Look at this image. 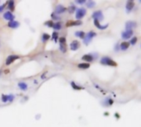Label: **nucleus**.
<instances>
[{
    "label": "nucleus",
    "mask_w": 141,
    "mask_h": 127,
    "mask_svg": "<svg viewBox=\"0 0 141 127\" xmlns=\"http://www.w3.org/2000/svg\"><path fill=\"white\" fill-rule=\"evenodd\" d=\"M101 64L103 65H108V66H116V63L112 59H111L110 57H107V56H105L102 57L101 59Z\"/></svg>",
    "instance_id": "obj_1"
},
{
    "label": "nucleus",
    "mask_w": 141,
    "mask_h": 127,
    "mask_svg": "<svg viewBox=\"0 0 141 127\" xmlns=\"http://www.w3.org/2000/svg\"><path fill=\"white\" fill-rule=\"evenodd\" d=\"M96 36H97L96 32H94V31H89L87 34H85V36L83 38V44L86 45H88V44L92 41L93 38L95 37Z\"/></svg>",
    "instance_id": "obj_2"
},
{
    "label": "nucleus",
    "mask_w": 141,
    "mask_h": 127,
    "mask_svg": "<svg viewBox=\"0 0 141 127\" xmlns=\"http://www.w3.org/2000/svg\"><path fill=\"white\" fill-rule=\"evenodd\" d=\"M87 11L85 8H78L76 10V13H75V18L77 19H82L83 17L86 15Z\"/></svg>",
    "instance_id": "obj_3"
},
{
    "label": "nucleus",
    "mask_w": 141,
    "mask_h": 127,
    "mask_svg": "<svg viewBox=\"0 0 141 127\" xmlns=\"http://www.w3.org/2000/svg\"><path fill=\"white\" fill-rule=\"evenodd\" d=\"M92 17H93V18L94 20H97V21H102V20L104 19V16H103V13L101 11H96L94 12L93 13V15H92Z\"/></svg>",
    "instance_id": "obj_4"
},
{
    "label": "nucleus",
    "mask_w": 141,
    "mask_h": 127,
    "mask_svg": "<svg viewBox=\"0 0 141 127\" xmlns=\"http://www.w3.org/2000/svg\"><path fill=\"white\" fill-rule=\"evenodd\" d=\"M133 34H134V32L132 30H126V31L121 33V37L124 40H128L133 36Z\"/></svg>",
    "instance_id": "obj_5"
},
{
    "label": "nucleus",
    "mask_w": 141,
    "mask_h": 127,
    "mask_svg": "<svg viewBox=\"0 0 141 127\" xmlns=\"http://www.w3.org/2000/svg\"><path fill=\"white\" fill-rule=\"evenodd\" d=\"M14 98L15 97L12 95V94H9V95H4L3 94L2 97H1V99H2V102H12V101L14 100Z\"/></svg>",
    "instance_id": "obj_6"
},
{
    "label": "nucleus",
    "mask_w": 141,
    "mask_h": 127,
    "mask_svg": "<svg viewBox=\"0 0 141 127\" xmlns=\"http://www.w3.org/2000/svg\"><path fill=\"white\" fill-rule=\"evenodd\" d=\"M19 59V56L18 55H9L8 57L7 58V59H6V65H11L12 63H13L16 59Z\"/></svg>",
    "instance_id": "obj_7"
},
{
    "label": "nucleus",
    "mask_w": 141,
    "mask_h": 127,
    "mask_svg": "<svg viewBox=\"0 0 141 127\" xmlns=\"http://www.w3.org/2000/svg\"><path fill=\"white\" fill-rule=\"evenodd\" d=\"M4 18L5 20H7V21L8 22H11V21H13V19H14V15L12 14V13L11 12H4Z\"/></svg>",
    "instance_id": "obj_8"
},
{
    "label": "nucleus",
    "mask_w": 141,
    "mask_h": 127,
    "mask_svg": "<svg viewBox=\"0 0 141 127\" xmlns=\"http://www.w3.org/2000/svg\"><path fill=\"white\" fill-rule=\"evenodd\" d=\"M69 46H70L71 51H77V50L79 48L80 44H79V42H78V41H73L70 43Z\"/></svg>",
    "instance_id": "obj_9"
},
{
    "label": "nucleus",
    "mask_w": 141,
    "mask_h": 127,
    "mask_svg": "<svg viewBox=\"0 0 141 127\" xmlns=\"http://www.w3.org/2000/svg\"><path fill=\"white\" fill-rule=\"evenodd\" d=\"M134 3L133 1H131V0H130V1H127L126 5V12H130L131 11H132V9L134 8Z\"/></svg>",
    "instance_id": "obj_10"
},
{
    "label": "nucleus",
    "mask_w": 141,
    "mask_h": 127,
    "mask_svg": "<svg viewBox=\"0 0 141 127\" xmlns=\"http://www.w3.org/2000/svg\"><path fill=\"white\" fill-rule=\"evenodd\" d=\"M136 26H137V23L135 22L129 21L126 23V30H132V28L136 27Z\"/></svg>",
    "instance_id": "obj_11"
},
{
    "label": "nucleus",
    "mask_w": 141,
    "mask_h": 127,
    "mask_svg": "<svg viewBox=\"0 0 141 127\" xmlns=\"http://www.w3.org/2000/svg\"><path fill=\"white\" fill-rule=\"evenodd\" d=\"M65 11H66V8H65L64 6H62L61 4L57 5L56 8H55V13H56V14H61V13L64 12Z\"/></svg>",
    "instance_id": "obj_12"
},
{
    "label": "nucleus",
    "mask_w": 141,
    "mask_h": 127,
    "mask_svg": "<svg viewBox=\"0 0 141 127\" xmlns=\"http://www.w3.org/2000/svg\"><path fill=\"white\" fill-rule=\"evenodd\" d=\"M94 56L93 55H91V54H87V55H84L83 57H82V59L84 61H88V62H92V61H93V59H94Z\"/></svg>",
    "instance_id": "obj_13"
},
{
    "label": "nucleus",
    "mask_w": 141,
    "mask_h": 127,
    "mask_svg": "<svg viewBox=\"0 0 141 127\" xmlns=\"http://www.w3.org/2000/svg\"><path fill=\"white\" fill-rule=\"evenodd\" d=\"M20 26V23H19L17 21H11V22H8V26L10 28H13V29H15V28H17L18 26Z\"/></svg>",
    "instance_id": "obj_14"
},
{
    "label": "nucleus",
    "mask_w": 141,
    "mask_h": 127,
    "mask_svg": "<svg viewBox=\"0 0 141 127\" xmlns=\"http://www.w3.org/2000/svg\"><path fill=\"white\" fill-rule=\"evenodd\" d=\"M94 25L96 26L98 29H100V30H105V29H107V28L108 27V24H106V25H100L99 22L97 21V20H94Z\"/></svg>",
    "instance_id": "obj_15"
},
{
    "label": "nucleus",
    "mask_w": 141,
    "mask_h": 127,
    "mask_svg": "<svg viewBox=\"0 0 141 127\" xmlns=\"http://www.w3.org/2000/svg\"><path fill=\"white\" fill-rule=\"evenodd\" d=\"M82 24V22L80 21H69L66 23L67 26H80Z\"/></svg>",
    "instance_id": "obj_16"
},
{
    "label": "nucleus",
    "mask_w": 141,
    "mask_h": 127,
    "mask_svg": "<svg viewBox=\"0 0 141 127\" xmlns=\"http://www.w3.org/2000/svg\"><path fill=\"white\" fill-rule=\"evenodd\" d=\"M130 46V44L126 41H124L122 42L121 44L120 45V50H121V51H126V50H128V48H129Z\"/></svg>",
    "instance_id": "obj_17"
},
{
    "label": "nucleus",
    "mask_w": 141,
    "mask_h": 127,
    "mask_svg": "<svg viewBox=\"0 0 141 127\" xmlns=\"http://www.w3.org/2000/svg\"><path fill=\"white\" fill-rule=\"evenodd\" d=\"M18 88H20L21 90H22V91H27V84L24 82H20L18 83Z\"/></svg>",
    "instance_id": "obj_18"
},
{
    "label": "nucleus",
    "mask_w": 141,
    "mask_h": 127,
    "mask_svg": "<svg viewBox=\"0 0 141 127\" xmlns=\"http://www.w3.org/2000/svg\"><path fill=\"white\" fill-rule=\"evenodd\" d=\"M103 105L104 106H111V105H112V103H113V100L112 99H111L109 98H106L103 101Z\"/></svg>",
    "instance_id": "obj_19"
},
{
    "label": "nucleus",
    "mask_w": 141,
    "mask_h": 127,
    "mask_svg": "<svg viewBox=\"0 0 141 127\" xmlns=\"http://www.w3.org/2000/svg\"><path fill=\"white\" fill-rule=\"evenodd\" d=\"M78 67L79 69H87L90 67V65L88 63H81L78 65Z\"/></svg>",
    "instance_id": "obj_20"
},
{
    "label": "nucleus",
    "mask_w": 141,
    "mask_h": 127,
    "mask_svg": "<svg viewBox=\"0 0 141 127\" xmlns=\"http://www.w3.org/2000/svg\"><path fill=\"white\" fill-rule=\"evenodd\" d=\"M75 36H77V37L78 38H81V39H83L84 38V36H85V33L83 31H78L75 32Z\"/></svg>",
    "instance_id": "obj_21"
},
{
    "label": "nucleus",
    "mask_w": 141,
    "mask_h": 127,
    "mask_svg": "<svg viewBox=\"0 0 141 127\" xmlns=\"http://www.w3.org/2000/svg\"><path fill=\"white\" fill-rule=\"evenodd\" d=\"M52 27H53L55 30H57V31H59V30H60L62 28V25H61V23L60 22H58L54 23Z\"/></svg>",
    "instance_id": "obj_22"
},
{
    "label": "nucleus",
    "mask_w": 141,
    "mask_h": 127,
    "mask_svg": "<svg viewBox=\"0 0 141 127\" xmlns=\"http://www.w3.org/2000/svg\"><path fill=\"white\" fill-rule=\"evenodd\" d=\"M14 5H15L14 1H12V0H11V1H8V8L10 9L11 11H13V10H14V8H15Z\"/></svg>",
    "instance_id": "obj_23"
},
{
    "label": "nucleus",
    "mask_w": 141,
    "mask_h": 127,
    "mask_svg": "<svg viewBox=\"0 0 141 127\" xmlns=\"http://www.w3.org/2000/svg\"><path fill=\"white\" fill-rule=\"evenodd\" d=\"M71 86H72V88H73L74 90H81V89H83V87L77 85L74 82H71Z\"/></svg>",
    "instance_id": "obj_24"
},
{
    "label": "nucleus",
    "mask_w": 141,
    "mask_h": 127,
    "mask_svg": "<svg viewBox=\"0 0 141 127\" xmlns=\"http://www.w3.org/2000/svg\"><path fill=\"white\" fill-rule=\"evenodd\" d=\"M86 4H87V7L88 8H93L96 6V3H95L94 1H88V2H87Z\"/></svg>",
    "instance_id": "obj_25"
},
{
    "label": "nucleus",
    "mask_w": 141,
    "mask_h": 127,
    "mask_svg": "<svg viewBox=\"0 0 141 127\" xmlns=\"http://www.w3.org/2000/svg\"><path fill=\"white\" fill-rule=\"evenodd\" d=\"M49 39H50V36H49V34H47V33H44V34H42L41 40H42V41L43 42L47 41Z\"/></svg>",
    "instance_id": "obj_26"
},
{
    "label": "nucleus",
    "mask_w": 141,
    "mask_h": 127,
    "mask_svg": "<svg viewBox=\"0 0 141 127\" xmlns=\"http://www.w3.org/2000/svg\"><path fill=\"white\" fill-rule=\"evenodd\" d=\"M60 51L63 53H65V52H66V51H67L65 44H60Z\"/></svg>",
    "instance_id": "obj_27"
},
{
    "label": "nucleus",
    "mask_w": 141,
    "mask_h": 127,
    "mask_svg": "<svg viewBox=\"0 0 141 127\" xmlns=\"http://www.w3.org/2000/svg\"><path fill=\"white\" fill-rule=\"evenodd\" d=\"M58 36H59V34L57 32H53V34H52V40H53L54 41L56 42L57 39H58Z\"/></svg>",
    "instance_id": "obj_28"
},
{
    "label": "nucleus",
    "mask_w": 141,
    "mask_h": 127,
    "mask_svg": "<svg viewBox=\"0 0 141 127\" xmlns=\"http://www.w3.org/2000/svg\"><path fill=\"white\" fill-rule=\"evenodd\" d=\"M75 10H77V8H76V7L74 5H71L69 8H68V12L70 13H73L74 12H75Z\"/></svg>",
    "instance_id": "obj_29"
},
{
    "label": "nucleus",
    "mask_w": 141,
    "mask_h": 127,
    "mask_svg": "<svg viewBox=\"0 0 141 127\" xmlns=\"http://www.w3.org/2000/svg\"><path fill=\"white\" fill-rule=\"evenodd\" d=\"M137 41H138V39L136 36H134V37H133L132 39H131V41H130V44L131 45H135L136 43H137Z\"/></svg>",
    "instance_id": "obj_30"
},
{
    "label": "nucleus",
    "mask_w": 141,
    "mask_h": 127,
    "mask_svg": "<svg viewBox=\"0 0 141 127\" xmlns=\"http://www.w3.org/2000/svg\"><path fill=\"white\" fill-rule=\"evenodd\" d=\"M53 24H54V23H53V22H52V21H48V22H45V25L49 26V27H52V26H53Z\"/></svg>",
    "instance_id": "obj_31"
},
{
    "label": "nucleus",
    "mask_w": 141,
    "mask_h": 127,
    "mask_svg": "<svg viewBox=\"0 0 141 127\" xmlns=\"http://www.w3.org/2000/svg\"><path fill=\"white\" fill-rule=\"evenodd\" d=\"M86 2H87L86 0H76V1H75V3H78V4H84Z\"/></svg>",
    "instance_id": "obj_32"
},
{
    "label": "nucleus",
    "mask_w": 141,
    "mask_h": 127,
    "mask_svg": "<svg viewBox=\"0 0 141 127\" xmlns=\"http://www.w3.org/2000/svg\"><path fill=\"white\" fill-rule=\"evenodd\" d=\"M51 18H52V19H54V20H59V19H60V18H59V17H57L56 15H55V12H53L51 14Z\"/></svg>",
    "instance_id": "obj_33"
},
{
    "label": "nucleus",
    "mask_w": 141,
    "mask_h": 127,
    "mask_svg": "<svg viewBox=\"0 0 141 127\" xmlns=\"http://www.w3.org/2000/svg\"><path fill=\"white\" fill-rule=\"evenodd\" d=\"M60 44H65V43H66V39L64 37H61L60 39Z\"/></svg>",
    "instance_id": "obj_34"
},
{
    "label": "nucleus",
    "mask_w": 141,
    "mask_h": 127,
    "mask_svg": "<svg viewBox=\"0 0 141 127\" xmlns=\"http://www.w3.org/2000/svg\"><path fill=\"white\" fill-rule=\"evenodd\" d=\"M4 9V5H0V12H3Z\"/></svg>",
    "instance_id": "obj_35"
},
{
    "label": "nucleus",
    "mask_w": 141,
    "mask_h": 127,
    "mask_svg": "<svg viewBox=\"0 0 141 127\" xmlns=\"http://www.w3.org/2000/svg\"><path fill=\"white\" fill-rule=\"evenodd\" d=\"M116 117L118 118V117H119V115H118V113H116Z\"/></svg>",
    "instance_id": "obj_36"
}]
</instances>
